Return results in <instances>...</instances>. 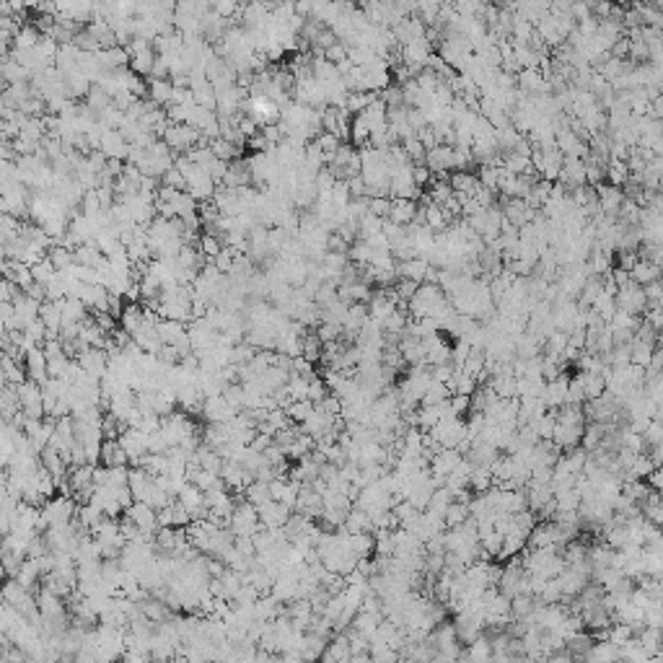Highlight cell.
<instances>
[{
  "instance_id": "ffe728a7",
  "label": "cell",
  "mask_w": 663,
  "mask_h": 663,
  "mask_svg": "<svg viewBox=\"0 0 663 663\" xmlns=\"http://www.w3.org/2000/svg\"><path fill=\"white\" fill-rule=\"evenodd\" d=\"M39 31L37 29H31V26H24V29L16 34V47L19 50H34L37 44H39Z\"/></svg>"
},
{
  "instance_id": "9a60e30c",
  "label": "cell",
  "mask_w": 663,
  "mask_h": 663,
  "mask_svg": "<svg viewBox=\"0 0 663 663\" xmlns=\"http://www.w3.org/2000/svg\"><path fill=\"white\" fill-rule=\"evenodd\" d=\"M143 319H145V311L138 306V303H127V306L122 308V314H119V321H122V332H127V335H132L135 329L143 324Z\"/></svg>"
},
{
  "instance_id": "2e32d148",
  "label": "cell",
  "mask_w": 663,
  "mask_h": 663,
  "mask_svg": "<svg viewBox=\"0 0 663 663\" xmlns=\"http://www.w3.org/2000/svg\"><path fill=\"white\" fill-rule=\"evenodd\" d=\"M604 179L612 184V187H622L624 182L630 179V171H627V163L622 161H606L604 166Z\"/></svg>"
},
{
  "instance_id": "44dd1931",
  "label": "cell",
  "mask_w": 663,
  "mask_h": 663,
  "mask_svg": "<svg viewBox=\"0 0 663 663\" xmlns=\"http://www.w3.org/2000/svg\"><path fill=\"white\" fill-rule=\"evenodd\" d=\"M389 210H391V200H389V197H371V200H368V215L387 220Z\"/></svg>"
},
{
  "instance_id": "9c48e42d",
  "label": "cell",
  "mask_w": 663,
  "mask_h": 663,
  "mask_svg": "<svg viewBox=\"0 0 663 663\" xmlns=\"http://www.w3.org/2000/svg\"><path fill=\"white\" fill-rule=\"evenodd\" d=\"M427 267H430V265L420 257L407 259V262H396V280H412L417 285H423V277H425Z\"/></svg>"
},
{
  "instance_id": "52a82bcc",
  "label": "cell",
  "mask_w": 663,
  "mask_h": 663,
  "mask_svg": "<svg viewBox=\"0 0 663 663\" xmlns=\"http://www.w3.org/2000/svg\"><path fill=\"white\" fill-rule=\"evenodd\" d=\"M567 384H570V378L567 376H557L554 381H547L545 384L542 402H545V407L549 409V412H554V409H560L563 405H567Z\"/></svg>"
},
{
  "instance_id": "3957f363",
  "label": "cell",
  "mask_w": 663,
  "mask_h": 663,
  "mask_svg": "<svg viewBox=\"0 0 663 663\" xmlns=\"http://www.w3.org/2000/svg\"><path fill=\"white\" fill-rule=\"evenodd\" d=\"M596 189V200H599V215L604 218H614L619 215V208L624 202V195L619 187H612V184H599Z\"/></svg>"
},
{
  "instance_id": "603a6c76",
  "label": "cell",
  "mask_w": 663,
  "mask_h": 663,
  "mask_svg": "<svg viewBox=\"0 0 663 663\" xmlns=\"http://www.w3.org/2000/svg\"><path fill=\"white\" fill-rule=\"evenodd\" d=\"M637 259H640L637 257V251H619V265H617V267L624 269V272H630V269L637 265Z\"/></svg>"
},
{
  "instance_id": "8992f818",
  "label": "cell",
  "mask_w": 663,
  "mask_h": 663,
  "mask_svg": "<svg viewBox=\"0 0 663 663\" xmlns=\"http://www.w3.org/2000/svg\"><path fill=\"white\" fill-rule=\"evenodd\" d=\"M290 515H293V511L285 508V505L275 503V500H269V503L259 505L257 508V518H259V526H262V529H283Z\"/></svg>"
},
{
  "instance_id": "30bf717a",
  "label": "cell",
  "mask_w": 663,
  "mask_h": 663,
  "mask_svg": "<svg viewBox=\"0 0 663 663\" xmlns=\"http://www.w3.org/2000/svg\"><path fill=\"white\" fill-rule=\"evenodd\" d=\"M573 378L581 384V389H583L585 402H594V399H599V396L606 391V378L601 376V373H583V371H578V376Z\"/></svg>"
},
{
  "instance_id": "4fadbf2b",
  "label": "cell",
  "mask_w": 663,
  "mask_h": 663,
  "mask_svg": "<svg viewBox=\"0 0 663 663\" xmlns=\"http://www.w3.org/2000/svg\"><path fill=\"white\" fill-rule=\"evenodd\" d=\"M148 94H150V101L156 104V107H171V96H174V83L171 80H156L150 78L148 83Z\"/></svg>"
},
{
  "instance_id": "7402d4cb",
  "label": "cell",
  "mask_w": 663,
  "mask_h": 663,
  "mask_svg": "<svg viewBox=\"0 0 663 663\" xmlns=\"http://www.w3.org/2000/svg\"><path fill=\"white\" fill-rule=\"evenodd\" d=\"M412 182H415V187H427L430 182H433V174L427 171L425 163H417V166H412Z\"/></svg>"
},
{
  "instance_id": "5bb4252c",
  "label": "cell",
  "mask_w": 663,
  "mask_h": 663,
  "mask_svg": "<svg viewBox=\"0 0 663 663\" xmlns=\"http://www.w3.org/2000/svg\"><path fill=\"white\" fill-rule=\"evenodd\" d=\"M451 189H454L456 195H475V189L479 187V182H477V174H472V171H454L451 174Z\"/></svg>"
},
{
  "instance_id": "ba28073f",
  "label": "cell",
  "mask_w": 663,
  "mask_h": 663,
  "mask_svg": "<svg viewBox=\"0 0 663 663\" xmlns=\"http://www.w3.org/2000/svg\"><path fill=\"white\" fill-rule=\"evenodd\" d=\"M417 218V202L415 200H391V210H389L387 220L399 228H409Z\"/></svg>"
},
{
  "instance_id": "7a4b0ae2",
  "label": "cell",
  "mask_w": 663,
  "mask_h": 663,
  "mask_svg": "<svg viewBox=\"0 0 663 663\" xmlns=\"http://www.w3.org/2000/svg\"><path fill=\"white\" fill-rule=\"evenodd\" d=\"M202 417L208 420V423H215V425H223V423H231L233 417L238 415V409L236 407H231L223 399V394H218V396H208L205 402H202Z\"/></svg>"
},
{
  "instance_id": "7c38bea8",
  "label": "cell",
  "mask_w": 663,
  "mask_h": 663,
  "mask_svg": "<svg viewBox=\"0 0 663 663\" xmlns=\"http://www.w3.org/2000/svg\"><path fill=\"white\" fill-rule=\"evenodd\" d=\"M99 461L107 466V469H114V466H127V456H125V451H122V445H119L117 441L104 438V441H101Z\"/></svg>"
},
{
  "instance_id": "d6986e66",
  "label": "cell",
  "mask_w": 663,
  "mask_h": 663,
  "mask_svg": "<svg viewBox=\"0 0 663 663\" xmlns=\"http://www.w3.org/2000/svg\"><path fill=\"white\" fill-rule=\"evenodd\" d=\"M311 412H314V405H311L308 399L306 402H290V405L285 407V415L290 423H303Z\"/></svg>"
},
{
  "instance_id": "8fae6325",
  "label": "cell",
  "mask_w": 663,
  "mask_h": 663,
  "mask_svg": "<svg viewBox=\"0 0 663 663\" xmlns=\"http://www.w3.org/2000/svg\"><path fill=\"white\" fill-rule=\"evenodd\" d=\"M661 277V265H653V262H645V259H637V265L630 269V280L635 285H651V283H658Z\"/></svg>"
},
{
  "instance_id": "e0dca14e",
  "label": "cell",
  "mask_w": 663,
  "mask_h": 663,
  "mask_svg": "<svg viewBox=\"0 0 663 663\" xmlns=\"http://www.w3.org/2000/svg\"><path fill=\"white\" fill-rule=\"evenodd\" d=\"M29 269H31V280H34L37 285H42V288L47 285L52 277H55V272H58V269L52 267V262L47 257L42 259V262H37V265H31Z\"/></svg>"
},
{
  "instance_id": "5b68a950",
  "label": "cell",
  "mask_w": 663,
  "mask_h": 663,
  "mask_svg": "<svg viewBox=\"0 0 663 663\" xmlns=\"http://www.w3.org/2000/svg\"><path fill=\"white\" fill-rule=\"evenodd\" d=\"M76 363L86 376L96 378V381H101V376L107 373V353L96 350V347H86L83 353H78Z\"/></svg>"
},
{
  "instance_id": "277c9868",
  "label": "cell",
  "mask_w": 663,
  "mask_h": 663,
  "mask_svg": "<svg viewBox=\"0 0 663 663\" xmlns=\"http://www.w3.org/2000/svg\"><path fill=\"white\" fill-rule=\"evenodd\" d=\"M99 153L107 161H122V159H127L130 143L119 135L117 130H104L99 140Z\"/></svg>"
},
{
  "instance_id": "ac0fdd59",
  "label": "cell",
  "mask_w": 663,
  "mask_h": 663,
  "mask_svg": "<svg viewBox=\"0 0 663 663\" xmlns=\"http://www.w3.org/2000/svg\"><path fill=\"white\" fill-rule=\"evenodd\" d=\"M311 143H314V145L321 150V156L327 159V163L332 161V156L337 153V148L342 145V143H339L335 135H329V132H321V135H317V140H311Z\"/></svg>"
},
{
  "instance_id": "6da1fadb",
  "label": "cell",
  "mask_w": 663,
  "mask_h": 663,
  "mask_svg": "<svg viewBox=\"0 0 663 663\" xmlns=\"http://www.w3.org/2000/svg\"><path fill=\"white\" fill-rule=\"evenodd\" d=\"M614 303H617V311H624V314H630V317H643V311L648 308V301H645V293L640 285H635L633 280L627 283V285L617 288V293H614Z\"/></svg>"
}]
</instances>
